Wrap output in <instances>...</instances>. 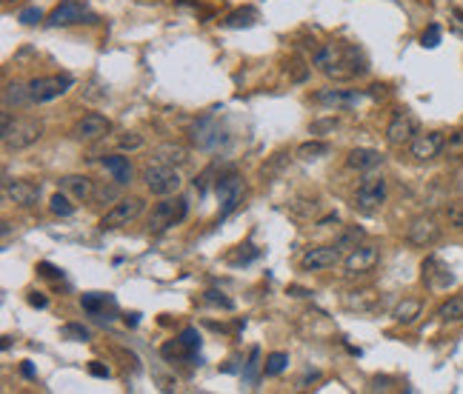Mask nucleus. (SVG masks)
<instances>
[{
	"label": "nucleus",
	"instance_id": "obj_1",
	"mask_svg": "<svg viewBox=\"0 0 463 394\" xmlns=\"http://www.w3.org/2000/svg\"><path fill=\"white\" fill-rule=\"evenodd\" d=\"M312 63L326 74L332 81H355V77L366 74V60L360 54L358 46L352 43H343V40H332V43H324Z\"/></svg>",
	"mask_w": 463,
	"mask_h": 394
},
{
	"label": "nucleus",
	"instance_id": "obj_2",
	"mask_svg": "<svg viewBox=\"0 0 463 394\" xmlns=\"http://www.w3.org/2000/svg\"><path fill=\"white\" fill-rule=\"evenodd\" d=\"M143 183L152 195H158V197H169V195H178L183 180L178 175V166H166V163H149L143 169Z\"/></svg>",
	"mask_w": 463,
	"mask_h": 394
},
{
	"label": "nucleus",
	"instance_id": "obj_3",
	"mask_svg": "<svg viewBox=\"0 0 463 394\" xmlns=\"http://www.w3.org/2000/svg\"><path fill=\"white\" fill-rule=\"evenodd\" d=\"M186 212H189V206H186L183 197H172V195L164 197L158 206L152 209V214H149V231L152 234H161V231L178 226L186 217Z\"/></svg>",
	"mask_w": 463,
	"mask_h": 394
},
{
	"label": "nucleus",
	"instance_id": "obj_4",
	"mask_svg": "<svg viewBox=\"0 0 463 394\" xmlns=\"http://www.w3.org/2000/svg\"><path fill=\"white\" fill-rule=\"evenodd\" d=\"M146 209V200L132 195V197H120L118 203H112V209L101 217V228L103 231H115V228H123L129 223H135Z\"/></svg>",
	"mask_w": 463,
	"mask_h": 394
},
{
	"label": "nucleus",
	"instance_id": "obj_5",
	"mask_svg": "<svg viewBox=\"0 0 463 394\" xmlns=\"http://www.w3.org/2000/svg\"><path fill=\"white\" fill-rule=\"evenodd\" d=\"M43 123L40 120H35V117H21V120H15L6 132H4V146L9 149V151H23V149H29V146H35L40 137H43Z\"/></svg>",
	"mask_w": 463,
	"mask_h": 394
},
{
	"label": "nucleus",
	"instance_id": "obj_6",
	"mask_svg": "<svg viewBox=\"0 0 463 394\" xmlns=\"http://www.w3.org/2000/svg\"><path fill=\"white\" fill-rule=\"evenodd\" d=\"M246 197V183L238 172H226L217 178V200H220V217L232 214Z\"/></svg>",
	"mask_w": 463,
	"mask_h": 394
},
{
	"label": "nucleus",
	"instance_id": "obj_7",
	"mask_svg": "<svg viewBox=\"0 0 463 394\" xmlns=\"http://www.w3.org/2000/svg\"><path fill=\"white\" fill-rule=\"evenodd\" d=\"M386 192H389V186H386V178L383 175H375V172H366V178L358 186L355 206L360 212H375V209H380L386 203Z\"/></svg>",
	"mask_w": 463,
	"mask_h": 394
},
{
	"label": "nucleus",
	"instance_id": "obj_8",
	"mask_svg": "<svg viewBox=\"0 0 463 394\" xmlns=\"http://www.w3.org/2000/svg\"><path fill=\"white\" fill-rule=\"evenodd\" d=\"M69 89H72V77L69 74H46V77H38V81L29 83L32 103H52L60 95H66Z\"/></svg>",
	"mask_w": 463,
	"mask_h": 394
},
{
	"label": "nucleus",
	"instance_id": "obj_9",
	"mask_svg": "<svg viewBox=\"0 0 463 394\" xmlns=\"http://www.w3.org/2000/svg\"><path fill=\"white\" fill-rule=\"evenodd\" d=\"M406 241L412 246H418V249H429L432 243L440 241V223L432 214H418L406 226Z\"/></svg>",
	"mask_w": 463,
	"mask_h": 394
},
{
	"label": "nucleus",
	"instance_id": "obj_10",
	"mask_svg": "<svg viewBox=\"0 0 463 394\" xmlns=\"http://www.w3.org/2000/svg\"><path fill=\"white\" fill-rule=\"evenodd\" d=\"M377 263H380V246H375V243H360L358 249L346 252L343 269H346L349 277H360V274H369Z\"/></svg>",
	"mask_w": 463,
	"mask_h": 394
},
{
	"label": "nucleus",
	"instance_id": "obj_11",
	"mask_svg": "<svg viewBox=\"0 0 463 394\" xmlns=\"http://www.w3.org/2000/svg\"><path fill=\"white\" fill-rule=\"evenodd\" d=\"M415 137H418V117L406 109H398L392 115L389 126H386V140L392 146H409Z\"/></svg>",
	"mask_w": 463,
	"mask_h": 394
},
{
	"label": "nucleus",
	"instance_id": "obj_12",
	"mask_svg": "<svg viewBox=\"0 0 463 394\" xmlns=\"http://www.w3.org/2000/svg\"><path fill=\"white\" fill-rule=\"evenodd\" d=\"M109 132H112V120L103 117V115H98V112L84 115L81 120L72 126V137L74 140H84V143H95V140L106 137Z\"/></svg>",
	"mask_w": 463,
	"mask_h": 394
},
{
	"label": "nucleus",
	"instance_id": "obj_13",
	"mask_svg": "<svg viewBox=\"0 0 463 394\" xmlns=\"http://www.w3.org/2000/svg\"><path fill=\"white\" fill-rule=\"evenodd\" d=\"M443 149H446L443 132H418V137L409 143V154L415 161H435Z\"/></svg>",
	"mask_w": 463,
	"mask_h": 394
},
{
	"label": "nucleus",
	"instance_id": "obj_14",
	"mask_svg": "<svg viewBox=\"0 0 463 394\" xmlns=\"http://www.w3.org/2000/svg\"><path fill=\"white\" fill-rule=\"evenodd\" d=\"M4 197H6L9 203H15V206L32 209V206H38V200H40V186H38V183H29V180H6Z\"/></svg>",
	"mask_w": 463,
	"mask_h": 394
},
{
	"label": "nucleus",
	"instance_id": "obj_15",
	"mask_svg": "<svg viewBox=\"0 0 463 394\" xmlns=\"http://www.w3.org/2000/svg\"><path fill=\"white\" fill-rule=\"evenodd\" d=\"M338 263H341V249L338 246H315L300 257V266L306 272H324V269H332Z\"/></svg>",
	"mask_w": 463,
	"mask_h": 394
},
{
	"label": "nucleus",
	"instance_id": "obj_16",
	"mask_svg": "<svg viewBox=\"0 0 463 394\" xmlns=\"http://www.w3.org/2000/svg\"><path fill=\"white\" fill-rule=\"evenodd\" d=\"M152 161L154 163H166V166H186L189 163V149L178 140H166L152 149Z\"/></svg>",
	"mask_w": 463,
	"mask_h": 394
},
{
	"label": "nucleus",
	"instance_id": "obj_17",
	"mask_svg": "<svg viewBox=\"0 0 463 394\" xmlns=\"http://www.w3.org/2000/svg\"><path fill=\"white\" fill-rule=\"evenodd\" d=\"M86 18V6L81 0H63L60 6H55L49 12V26H72V23H81Z\"/></svg>",
	"mask_w": 463,
	"mask_h": 394
},
{
	"label": "nucleus",
	"instance_id": "obj_18",
	"mask_svg": "<svg viewBox=\"0 0 463 394\" xmlns=\"http://www.w3.org/2000/svg\"><path fill=\"white\" fill-rule=\"evenodd\" d=\"M189 140H192L198 149H215L217 140H220V129H217L215 117L209 115V117H200L198 123H192V129H189Z\"/></svg>",
	"mask_w": 463,
	"mask_h": 394
},
{
	"label": "nucleus",
	"instance_id": "obj_19",
	"mask_svg": "<svg viewBox=\"0 0 463 394\" xmlns=\"http://www.w3.org/2000/svg\"><path fill=\"white\" fill-rule=\"evenodd\" d=\"M95 180L92 178H86V175H66V178H60V189L66 192V195H72L74 200H92L95 197Z\"/></svg>",
	"mask_w": 463,
	"mask_h": 394
},
{
	"label": "nucleus",
	"instance_id": "obj_20",
	"mask_svg": "<svg viewBox=\"0 0 463 394\" xmlns=\"http://www.w3.org/2000/svg\"><path fill=\"white\" fill-rule=\"evenodd\" d=\"M383 163V154L377 151V149H363V146H358V149H352L349 154H346V166L349 169H358V172H372V169H377Z\"/></svg>",
	"mask_w": 463,
	"mask_h": 394
},
{
	"label": "nucleus",
	"instance_id": "obj_21",
	"mask_svg": "<svg viewBox=\"0 0 463 394\" xmlns=\"http://www.w3.org/2000/svg\"><path fill=\"white\" fill-rule=\"evenodd\" d=\"M423 280H426V286H432V289H446V286H452L455 274H452L438 257H426V260H423Z\"/></svg>",
	"mask_w": 463,
	"mask_h": 394
},
{
	"label": "nucleus",
	"instance_id": "obj_22",
	"mask_svg": "<svg viewBox=\"0 0 463 394\" xmlns=\"http://www.w3.org/2000/svg\"><path fill=\"white\" fill-rule=\"evenodd\" d=\"M423 314V303L418 297H404L395 308H392V320L401 323V326H412L418 318Z\"/></svg>",
	"mask_w": 463,
	"mask_h": 394
},
{
	"label": "nucleus",
	"instance_id": "obj_23",
	"mask_svg": "<svg viewBox=\"0 0 463 394\" xmlns=\"http://www.w3.org/2000/svg\"><path fill=\"white\" fill-rule=\"evenodd\" d=\"M106 172L112 175V180H118L120 186L132 183V163H129V157H120V154H109L106 161H103Z\"/></svg>",
	"mask_w": 463,
	"mask_h": 394
},
{
	"label": "nucleus",
	"instance_id": "obj_24",
	"mask_svg": "<svg viewBox=\"0 0 463 394\" xmlns=\"http://www.w3.org/2000/svg\"><path fill=\"white\" fill-rule=\"evenodd\" d=\"M26 103H32V95H29V83H21V81H15V83H6V89H4V109H21V106H26Z\"/></svg>",
	"mask_w": 463,
	"mask_h": 394
},
{
	"label": "nucleus",
	"instance_id": "obj_25",
	"mask_svg": "<svg viewBox=\"0 0 463 394\" xmlns=\"http://www.w3.org/2000/svg\"><path fill=\"white\" fill-rule=\"evenodd\" d=\"M318 103H329V106H349L360 100V92H343V89H324L315 95Z\"/></svg>",
	"mask_w": 463,
	"mask_h": 394
},
{
	"label": "nucleus",
	"instance_id": "obj_26",
	"mask_svg": "<svg viewBox=\"0 0 463 394\" xmlns=\"http://www.w3.org/2000/svg\"><path fill=\"white\" fill-rule=\"evenodd\" d=\"M332 151V146L326 143V140H306V143H300L297 146V157L300 161H321V157H326Z\"/></svg>",
	"mask_w": 463,
	"mask_h": 394
},
{
	"label": "nucleus",
	"instance_id": "obj_27",
	"mask_svg": "<svg viewBox=\"0 0 463 394\" xmlns=\"http://www.w3.org/2000/svg\"><path fill=\"white\" fill-rule=\"evenodd\" d=\"M363 241H366V231H363L360 226H349V228H343V231L338 234L335 246H338L341 252H352V249H358Z\"/></svg>",
	"mask_w": 463,
	"mask_h": 394
},
{
	"label": "nucleus",
	"instance_id": "obj_28",
	"mask_svg": "<svg viewBox=\"0 0 463 394\" xmlns=\"http://www.w3.org/2000/svg\"><path fill=\"white\" fill-rule=\"evenodd\" d=\"M438 318H440L443 323H457V320H463V291L455 294V297H449V300L438 308Z\"/></svg>",
	"mask_w": 463,
	"mask_h": 394
},
{
	"label": "nucleus",
	"instance_id": "obj_29",
	"mask_svg": "<svg viewBox=\"0 0 463 394\" xmlns=\"http://www.w3.org/2000/svg\"><path fill=\"white\" fill-rule=\"evenodd\" d=\"M72 200H74V197L66 195V192L60 189L57 195H52V200H49V212L57 214V217H69V214L74 212V203H72Z\"/></svg>",
	"mask_w": 463,
	"mask_h": 394
},
{
	"label": "nucleus",
	"instance_id": "obj_30",
	"mask_svg": "<svg viewBox=\"0 0 463 394\" xmlns=\"http://www.w3.org/2000/svg\"><path fill=\"white\" fill-rule=\"evenodd\" d=\"M258 21V12L255 9H241V12H232L226 21H223V26L226 29H246V26H252Z\"/></svg>",
	"mask_w": 463,
	"mask_h": 394
},
{
	"label": "nucleus",
	"instance_id": "obj_31",
	"mask_svg": "<svg viewBox=\"0 0 463 394\" xmlns=\"http://www.w3.org/2000/svg\"><path fill=\"white\" fill-rule=\"evenodd\" d=\"M443 220H446L449 228L463 231V200H452V203L443 209Z\"/></svg>",
	"mask_w": 463,
	"mask_h": 394
},
{
	"label": "nucleus",
	"instance_id": "obj_32",
	"mask_svg": "<svg viewBox=\"0 0 463 394\" xmlns=\"http://www.w3.org/2000/svg\"><path fill=\"white\" fill-rule=\"evenodd\" d=\"M92 200H98V203H118L120 200V183L115 180V183H101V186H95V197Z\"/></svg>",
	"mask_w": 463,
	"mask_h": 394
},
{
	"label": "nucleus",
	"instance_id": "obj_33",
	"mask_svg": "<svg viewBox=\"0 0 463 394\" xmlns=\"http://www.w3.org/2000/svg\"><path fill=\"white\" fill-rule=\"evenodd\" d=\"M60 335H63L66 340H74V343H89V340H92V332H89L86 326H81V323H66V326L60 329Z\"/></svg>",
	"mask_w": 463,
	"mask_h": 394
},
{
	"label": "nucleus",
	"instance_id": "obj_34",
	"mask_svg": "<svg viewBox=\"0 0 463 394\" xmlns=\"http://www.w3.org/2000/svg\"><path fill=\"white\" fill-rule=\"evenodd\" d=\"M286 366H289V354H283V352H272V354L266 357V363H263V374L275 377V374H280Z\"/></svg>",
	"mask_w": 463,
	"mask_h": 394
},
{
	"label": "nucleus",
	"instance_id": "obj_35",
	"mask_svg": "<svg viewBox=\"0 0 463 394\" xmlns=\"http://www.w3.org/2000/svg\"><path fill=\"white\" fill-rule=\"evenodd\" d=\"M81 303H84V308H86V311L101 314V311H103V306H106V303H112V297H109V294H98V291H92V294H84V300H81Z\"/></svg>",
	"mask_w": 463,
	"mask_h": 394
},
{
	"label": "nucleus",
	"instance_id": "obj_36",
	"mask_svg": "<svg viewBox=\"0 0 463 394\" xmlns=\"http://www.w3.org/2000/svg\"><path fill=\"white\" fill-rule=\"evenodd\" d=\"M161 354L166 357V360H181V357H192V352L183 346V340L178 337V340H169L164 349H161Z\"/></svg>",
	"mask_w": 463,
	"mask_h": 394
},
{
	"label": "nucleus",
	"instance_id": "obj_37",
	"mask_svg": "<svg viewBox=\"0 0 463 394\" xmlns=\"http://www.w3.org/2000/svg\"><path fill=\"white\" fill-rule=\"evenodd\" d=\"M118 146H120L123 151H137V149H143V137L135 134V132H126V134L118 137Z\"/></svg>",
	"mask_w": 463,
	"mask_h": 394
},
{
	"label": "nucleus",
	"instance_id": "obj_38",
	"mask_svg": "<svg viewBox=\"0 0 463 394\" xmlns=\"http://www.w3.org/2000/svg\"><path fill=\"white\" fill-rule=\"evenodd\" d=\"M203 300L206 303H212V306H223V308H235V303H232L223 291H215V289H209V291H203Z\"/></svg>",
	"mask_w": 463,
	"mask_h": 394
},
{
	"label": "nucleus",
	"instance_id": "obj_39",
	"mask_svg": "<svg viewBox=\"0 0 463 394\" xmlns=\"http://www.w3.org/2000/svg\"><path fill=\"white\" fill-rule=\"evenodd\" d=\"M181 340H183V346H186L189 352H198V349H200V335H198V329H192V326L181 332Z\"/></svg>",
	"mask_w": 463,
	"mask_h": 394
},
{
	"label": "nucleus",
	"instance_id": "obj_40",
	"mask_svg": "<svg viewBox=\"0 0 463 394\" xmlns=\"http://www.w3.org/2000/svg\"><path fill=\"white\" fill-rule=\"evenodd\" d=\"M421 43H423L426 49H435V46L440 43V26H435V23H432V26H429V29L423 32V37H421Z\"/></svg>",
	"mask_w": 463,
	"mask_h": 394
},
{
	"label": "nucleus",
	"instance_id": "obj_41",
	"mask_svg": "<svg viewBox=\"0 0 463 394\" xmlns=\"http://www.w3.org/2000/svg\"><path fill=\"white\" fill-rule=\"evenodd\" d=\"M38 21H43V12H40L38 6H26V9L21 12V23H26V26H35Z\"/></svg>",
	"mask_w": 463,
	"mask_h": 394
},
{
	"label": "nucleus",
	"instance_id": "obj_42",
	"mask_svg": "<svg viewBox=\"0 0 463 394\" xmlns=\"http://www.w3.org/2000/svg\"><path fill=\"white\" fill-rule=\"evenodd\" d=\"M335 129H338V117L315 120V123H312V134H324V132H335Z\"/></svg>",
	"mask_w": 463,
	"mask_h": 394
},
{
	"label": "nucleus",
	"instance_id": "obj_43",
	"mask_svg": "<svg viewBox=\"0 0 463 394\" xmlns=\"http://www.w3.org/2000/svg\"><path fill=\"white\" fill-rule=\"evenodd\" d=\"M212 178H215V166H209L206 172H200V175H198V180H195V186H198V192H200V195L206 192V186H209V180H212Z\"/></svg>",
	"mask_w": 463,
	"mask_h": 394
},
{
	"label": "nucleus",
	"instance_id": "obj_44",
	"mask_svg": "<svg viewBox=\"0 0 463 394\" xmlns=\"http://www.w3.org/2000/svg\"><path fill=\"white\" fill-rule=\"evenodd\" d=\"M446 149H449V154H460V151H463V132H455V134L449 137Z\"/></svg>",
	"mask_w": 463,
	"mask_h": 394
},
{
	"label": "nucleus",
	"instance_id": "obj_45",
	"mask_svg": "<svg viewBox=\"0 0 463 394\" xmlns=\"http://www.w3.org/2000/svg\"><path fill=\"white\" fill-rule=\"evenodd\" d=\"M283 157H286V154H275V157H272V163H269V166H263V178H272V175H275V172L283 166Z\"/></svg>",
	"mask_w": 463,
	"mask_h": 394
},
{
	"label": "nucleus",
	"instance_id": "obj_46",
	"mask_svg": "<svg viewBox=\"0 0 463 394\" xmlns=\"http://www.w3.org/2000/svg\"><path fill=\"white\" fill-rule=\"evenodd\" d=\"M89 374H95V377H103V380H106L112 371H109V366H103V363L92 360V363H89Z\"/></svg>",
	"mask_w": 463,
	"mask_h": 394
},
{
	"label": "nucleus",
	"instance_id": "obj_47",
	"mask_svg": "<svg viewBox=\"0 0 463 394\" xmlns=\"http://www.w3.org/2000/svg\"><path fill=\"white\" fill-rule=\"evenodd\" d=\"M29 306H35V308H46L49 300H46L40 291H32V294H29Z\"/></svg>",
	"mask_w": 463,
	"mask_h": 394
},
{
	"label": "nucleus",
	"instance_id": "obj_48",
	"mask_svg": "<svg viewBox=\"0 0 463 394\" xmlns=\"http://www.w3.org/2000/svg\"><path fill=\"white\" fill-rule=\"evenodd\" d=\"M38 269H40V274H46V277H60V274H63V272H60V269H55L52 263H40Z\"/></svg>",
	"mask_w": 463,
	"mask_h": 394
},
{
	"label": "nucleus",
	"instance_id": "obj_49",
	"mask_svg": "<svg viewBox=\"0 0 463 394\" xmlns=\"http://www.w3.org/2000/svg\"><path fill=\"white\" fill-rule=\"evenodd\" d=\"M369 95H372L375 100H383V98H386V86H380V83H375V86H369Z\"/></svg>",
	"mask_w": 463,
	"mask_h": 394
},
{
	"label": "nucleus",
	"instance_id": "obj_50",
	"mask_svg": "<svg viewBox=\"0 0 463 394\" xmlns=\"http://www.w3.org/2000/svg\"><path fill=\"white\" fill-rule=\"evenodd\" d=\"M21 374H23V377H35V369H32L29 363H23V366H21Z\"/></svg>",
	"mask_w": 463,
	"mask_h": 394
},
{
	"label": "nucleus",
	"instance_id": "obj_51",
	"mask_svg": "<svg viewBox=\"0 0 463 394\" xmlns=\"http://www.w3.org/2000/svg\"><path fill=\"white\" fill-rule=\"evenodd\" d=\"M289 291H292V294H295V297H306V294H309V291H303V289H297V286H292V289H289Z\"/></svg>",
	"mask_w": 463,
	"mask_h": 394
},
{
	"label": "nucleus",
	"instance_id": "obj_52",
	"mask_svg": "<svg viewBox=\"0 0 463 394\" xmlns=\"http://www.w3.org/2000/svg\"><path fill=\"white\" fill-rule=\"evenodd\" d=\"M455 18H457V21L463 23V12H460V9H455Z\"/></svg>",
	"mask_w": 463,
	"mask_h": 394
}]
</instances>
